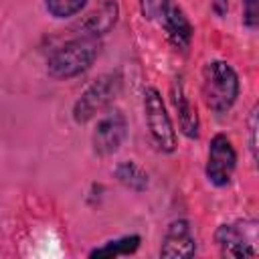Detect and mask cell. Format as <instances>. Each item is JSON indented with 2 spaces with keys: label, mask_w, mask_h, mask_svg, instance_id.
<instances>
[{
  "label": "cell",
  "mask_w": 259,
  "mask_h": 259,
  "mask_svg": "<svg viewBox=\"0 0 259 259\" xmlns=\"http://www.w3.org/2000/svg\"><path fill=\"white\" fill-rule=\"evenodd\" d=\"M101 51V40L99 36H89V34H79L61 47H57L49 59H47V73L53 79L67 81L73 77H79L85 73L97 59Z\"/></svg>",
  "instance_id": "cell-1"
},
{
  "label": "cell",
  "mask_w": 259,
  "mask_h": 259,
  "mask_svg": "<svg viewBox=\"0 0 259 259\" xmlns=\"http://www.w3.org/2000/svg\"><path fill=\"white\" fill-rule=\"evenodd\" d=\"M202 97L210 111H229L239 97V75L227 61H208L202 67Z\"/></svg>",
  "instance_id": "cell-2"
},
{
  "label": "cell",
  "mask_w": 259,
  "mask_h": 259,
  "mask_svg": "<svg viewBox=\"0 0 259 259\" xmlns=\"http://www.w3.org/2000/svg\"><path fill=\"white\" fill-rule=\"evenodd\" d=\"M121 85H123V79H121V75L117 71L115 73L99 75L81 93V97L75 101V105H73V119L77 123H87L97 113L105 111L115 101V97L121 93Z\"/></svg>",
  "instance_id": "cell-3"
},
{
  "label": "cell",
  "mask_w": 259,
  "mask_h": 259,
  "mask_svg": "<svg viewBox=\"0 0 259 259\" xmlns=\"http://www.w3.org/2000/svg\"><path fill=\"white\" fill-rule=\"evenodd\" d=\"M144 113H146L148 132H150L154 144L158 146V150L166 152V154L174 152L176 150V130L166 111L162 95L156 87L144 89Z\"/></svg>",
  "instance_id": "cell-4"
},
{
  "label": "cell",
  "mask_w": 259,
  "mask_h": 259,
  "mask_svg": "<svg viewBox=\"0 0 259 259\" xmlns=\"http://www.w3.org/2000/svg\"><path fill=\"white\" fill-rule=\"evenodd\" d=\"M214 243L223 257L247 259L259 253L257 249V223H227L214 231Z\"/></svg>",
  "instance_id": "cell-5"
},
{
  "label": "cell",
  "mask_w": 259,
  "mask_h": 259,
  "mask_svg": "<svg viewBox=\"0 0 259 259\" xmlns=\"http://www.w3.org/2000/svg\"><path fill=\"white\" fill-rule=\"evenodd\" d=\"M237 166V152L231 140L225 134L212 136L208 144V158H206V178L214 186H227L233 178Z\"/></svg>",
  "instance_id": "cell-6"
},
{
  "label": "cell",
  "mask_w": 259,
  "mask_h": 259,
  "mask_svg": "<svg viewBox=\"0 0 259 259\" xmlns=\"http://www.w3.org/2000/svg\"><path fill=\"white\" fill-rule=\"evenodd\" d=\"M127 136V119L119 109H111L103 113V117L97 121L91 144L97 156H111L119 150Z\"/></svg>",
  "instance_id": "cell-7"
},
{
  "label": "cell",
  "mask_w": 259,
  "mask_h": 259,
  "mask_svg": "<svg viewBox=\"0 0 259 259\" xmlns=\"http://www.w3.org/2000/svg\"><path fill=\"white\" fill-rule=\"evenodd\" d=\"M196 251V239L186 219L172 221L164 233L160 257L164 259H188Z\"/></svg>",
  "instance_id": "cell-8"
},
{
  "label": "cell",
  "mask_w": 259,
  "mask_h": 259,
  "mask_svg": "<svg viewBox=\"0 0 259 259\" xmlns=\"http://www.w3.org/2000/svg\"><path fill=\"white\" fill-rule=\"evenodd\" d=\"M160 24H162L172 47H176L178 51H186L190 47L194 28H192L188 16L184 14V10L178 4H174L172 0L168 2L164 12L160 14Z\"/></svg>",
  "instance_id": "cell-9"
},
{
  "label": "cell",
  "mask_w": 259,
  "mask_h": 259,
  "mask_svg": "<svg viewBox=\"0 0 259 259\" xmlns=\"http://www.w3.org/2000/svg\"><path fill=\"white\" fill-rule=\"evenodd\" d=\"M170 99H172V105L176 109L178 125L182 130V134L190 140H196L198 138V127H200L198 113H196V107L190 103L188 95L184 93V85H182L180 79H174L172 89H170Z\"/></svg>",
  "instance_id": "cell-10"
},
{
  "label": "cell",
  "mask_w": 259,
  "mask_h": 259,
  "mask_svg": "<svg viewBox=\"0 0 259 259\" xmlns=\"http://www.w3.org/2000/svg\"><path fill=\"white\" fill-rule=\"evenodd\" d=\"M117 16H119V6L115 0H105L101 2L97 8H93L81 22L79 28H83V34H89V36H101V34H107L115 22H117Z\"/></svg>",
  "instance_id": "cell-11"
},
{
  "label": "cell",
  "mask_w": 259,
  "mask_h": 259,
  "mask_svg": "<svg viewBox=\"0 0 259 259\" xmlns=\"http://www.w3.org/2000/svg\"><path fill=\"white\" fill-rule=\"evenodd\" d=\"M113 176L115 180L125 186L127 190H134V192H144L148 188V172L134 160H125V162H119L113 170Z\"/></svg>",
  "instance_id": "cell-12"
},
{
  "label": "cell",
  "mask_w": 259,
  "mask_h": 259,
  "mask_svg": "<svg viewBox=\"0 0 259 259\" xmlns=\"http://www.w3.org/2000/svg\"><path fill=\"white\" fill-rule=\"evenodd\" d=\"M142 239L140 235H125L113 241H107L103 247H97L89 253V257H123V255H132L138 251Z\"/></svg>",
  "instance_id": "cell-13"
},
{
  "label": "cell",
  "mask_w": 259,
  "mask_h": 259,
  "mask_svg": "<svg viewBox=\"0 0 259 259\" xmlns=\"http://www.w3.org/2000/svg\"><path fill=\"white\" fill-rule=\"evenodd\" d=\"M85 4L87 0H45L47 12L57 20H65V18L79 14Z\"/></svg>",
  "instance_id": "cell-14"
},
{
  "label": "cell",
  "mask_w": 259,
  "mask_h": 259,
  "mask_svg": "<svg viewBox=\"0 0 259 259\" xmlns=\"http://www.w3.org/2000/svg\"><path fill=\"white\" fill-rule=\"evenodd\" d=\"M168 2L170 0H140V12H142V16L146 20L160 18V14L168 6Z\"/></svg>",
  "instance_id": "cell-15"
},
{
  "label": "cell",
  "mask_w": 259,
  "mask_h": 259,
  "mask_svg": "<svg viewBox=\"0 0 259 259\" xmlns=\"http://www.w3.org/2000/svg\"><path fill=\"white\" fill-rule=\"evenodd\" d=\"M243 22L249 28H257V24H259V0H245L243 2Z\"/></svg>",
  "instance_id": "cell-16"
},
{
  "label": "cell",
  "mask_w": 259,
  "mask_h": 259,
  "mask_svg": "<svg viewBox=\"0 0 259 259\" xmlns=\"http://www.w3.org/2000/svg\"><path fill=\"white\" fill-rule=\"evenodd\" d=\"M247 125H249V150H251L253 160H257V125H259V121H257V105L251 109Z\"/></svg>",
  "instance_id": "cell-17"
},
{
  "label": "cell",
  "mask_w": 259,
  "mask_h": 259,
  "mask_svg": "<svg viewBox=\"0 0 259 259\" xmlns=\"http://www.w3.org/2000/svg\"><path fill=\"white\" fill-rule=\"evenodd\" d=\"M210 8H212V12H214L219 18H223V16L229 12V0H212Z\"/></svg>",
  "instance_id": "cell-18"
},
{
  "label": "cell",
  "mask_w": 259,
  "mask_h": 259,
  "mask_svg": "<svg viewBox=\"0 0 259 259\" xmlns=\"http://www.w3.org/2000/svg\"><path fill=\"white\" fill-rule=\"evenodd\" d=\"M243 2H245V0H243Z\"/></svg>",
  "instance_id": "cell-19"
}]
</instances>
